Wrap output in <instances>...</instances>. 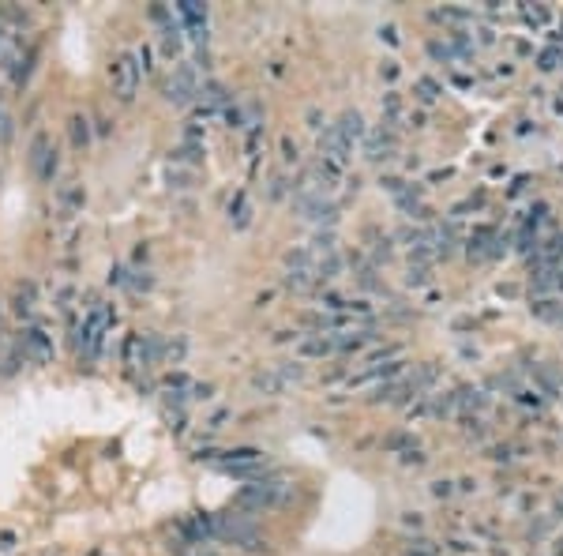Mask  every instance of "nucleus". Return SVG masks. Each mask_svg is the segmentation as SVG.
<instances>
[{
    "instance_id": "obj_19",
    "label": "nucleus",
    "mask_w": 563,
    "mask_h": 556,
    "mask_svg": "<svg viewBox=\"0 0 563 556\" xmlns=\"http://www.w3.org/2000/svg\"><path fill=\"white\" fill-rule=\"evenodd\" d=\"M522 15H526V23H533V27H541V23H549V8H522Z\"/></svg>"
},
{
    "instance_id": "obj_22",
    "label": "nucleus",
    "mask_w": 563,
    "mask_h": 556,
    "mask_svg": "<svg viewBox=\"0 0 563 556\" xmlns=\"http://www.w3.org/2000/svg\"><path fill=\"white\" fill-rule=\"evenodd\" d=\"M398 556H417V552H398Z\"/></svg>"
},
{
    "instance_id": "obj_10",
    "label": "nucleus",
    "mask_w": 563,
    "mask_h": 556,
    "mask_svg": "<svg viewBox=\"0 0 563 556\" xmlns=\"http://www.w3.org/2000/svg\"><path fill=\"white\" fill-rule=\"evenodd\" d=\"M57 199H61V207H64V211H83V204H87V192H83V185H80V181H68V185H61V188H57Z\"/></svg>"
},
{
    "instance_id": "obj_21",
    "label": "nucleus",
    "mask_w": 563,
    "mask_h": 556,
    "mask_svg": "<svg viewBox=\"0 0 563 556\" xmlns=\"http://www.w3.org/2000/svg\"><path fill=\"white\" fill-rule=\"evenodd\" d=\"M225 417H229V414H225V410H222V414H215V417H211V421H207V428H222V421H225Z\"/></svg>"
},
{
    "instance_id": "obj_1",
    "label": "nucleus",
    "mask_w": 563,
    "mask_h": 556,
    "mask_svg": "<svg viewBox=\"0 0 563 556\" xmlns=\"http://www.w3.org/2000/svg\"><path fill=\"white\" fill-rule=\"evenodd\" d=\"M113 323H117L113 305H94L87 312V320L80 327V339H75V346H80V353H83L87 361H94L98 353H101V342H106V331H110Z\"/></svg>"
},
{
    "instance_id": "obj_16",
    "label": "nucleus",
    "mask_w": 563,
    "mask_h": 556,
    "mask_svg": "<svg viewBox=\"0 0 563 556\" xmlns=\"http://www.w3.org/2000/svg\"><path fill=\"white\" fill-rule=\"evenodd\" d=\"M229 218H234V225H237V230H244V225L252 222V207H248L244 192H237V199H234V204H229Z\"/></svg>"
},
{
    "instance_id": "obj_9",
    "label": "nucleus",
    "mask_w": 563,
    "mask_h": 556,
    "mask_svg": "<svg viewBox=\"0 0 563 556\" xmlns=\"http://www.w3.org/2000/svg\"><path fill=\"white\" fill-rule=\"evenodd\" d=\"M335 350H342V339H335V335H312V339L301 342V358H327V353H335Z\"/></svg>"
},
{
    "instance_id": "obj_15",
    "label": "nucleus",
    "mask_w": 563,
    "mask_h": 556,
    "mask_svg": "<svg viewBox=\"0 0 563 556\" xmlns=\"http://www.w3.org/2000/svg\"><path fill=\"white\" fill-rule=\"evenodd\" d=\"M335 129L353 143V139H361V136H365V120H361V113H342V120L335 124Z\"/></svg>"
},
{
    "instance_id": "obj_4",
    "label": "nucleus",
    "mask_w": 563,
    "mask_h": 556,
    "mask_svg": "<svg viewBox=\"0 0 563 556\" xmlns=\"http://www.w3.org/2000/svg\"><path fill=\"white\" fill-rule=\"evenodd\" d=\"M27 162H31V169L38 173V181H42V185H53L61 158H57V147H53V139H49L45 132H38V136L31 139V155H27Z\"/></svg>"
},
{
    "instance_id": "obj_17",
    "label": "nucleus",
    "mask_w": 563,
    "mask_h": 556,
    "mask_svg": "<svg viewBox=\"0 0 563 556\" xmlns=\"http://www.w3.org/2000/svg\"><path fill=\"white\" fill-rule=\"evenodd\" d=\"M177 53H181V27L169 23L166 27V57H177Z\"/></svg>"
},
{
    "instance_id": "obj_20",
    "label": "nucleus",
    "mask_w": 563,
    "mask_h": 556,
    "mask_svg": "<svg viewBox=\"0 0 563 556\" xmlns=\"http://www.w3.org/2000/svg\"><path fill=\"white\" fill-rule=\"evenodd\" d=\"M559 61V49H545V57H541V68H556Z\"/></svg>"
},
{
    "instance_id": "obj_3",
    "label": "nucleus",
    "mask_w": 563,
    "mask_h": 556,
    "mask_svg": "<svg viewBox=\"0 0 563 556\" xmlns=\"http://www.w3.org/2000/svg\"><path fill=\"white\" fill-rule=\"evenodd\" d=\"M110 87H113V94L120 98V102H132V98H136V91H139V61L132 53L113 57V64H110Z\"/></svg>"
},
{
    "instance_id": "obj_14",
    "label": "nucleus",
    "mask_w": 563,
    "mask_h": 556,
    "mask_svg": "<svg viewBox=\"0 0 563 556\" xmlns=\"http://www.w3.org/2000/svg\"><path fill=\"white\" fill-rule=\"evenodd\" d=\"M68 136H72V147H75V150H87V143H91V124H87L83 113H75V117L68 120Z\"/></svg>"
},
{
    "instance_id": "obj_2",
    "label": "nucleus",
    "mask_w": 563,
    "mask_h": 556,
    "mask_svg": "<svg viewBox=\"0 0 563 556\" xmlns=\"http://www.w3.org/2000/svg\"><path fill=\"white\" fill-rule=\"evenodd\" d=\"M286 496H290V485L278 482V477H267V482H255L237 496V508L241 512H271V508H282Z\"/></svg>"
},
{
    "instance_id": "obj_8",
    "label": "nucleus",
    "mask_w": 563,
    "mask_h": 556,
    "mask_svg": "<svg viewBox=\"0 0 563 556\" xmlns=\"http://www.w3.org/2000/svg\"><path fill=\"white\" fill-rule=\"evenodd\" d=\"M177 15H181L188 27L196 31V38H207V8L196 5V0H185V5H177Z\"/></svg>"
},
{
    "instance_id": "obj_5",
    "label": "nucleus",
    "mask_w": 563,
    "mask_h": 556,
    "mask_svg": "<svg viewBox=\"0 0 563 556\" xmlns=\"http://www.w3.org/2000/svg\"><path fill=\"white\" fill-rule=\"evenodd\" d=\"M301 376H304V369L290 361V365H282V369H267V372H255V376H252V384L260 388L263 395H282V391H286L290 384H297Z\"/></svg>"
},
{
    "instance_id": "obj_7",
    "label": "nucleus",
    "mask_w": 563,
    "mask_h": 556,
    "mask_svg": "<svg viewBox=\"0 0 563 556\" xmlns=\"http://www.w3.org/2000/svg\"><path fill=\"white\" fill-rule=\"evenodd\" d=\"M19 346H23V358L34 361V365L53 361V339H49L42 327H27V331H23V339H19Z\"/></svg>"
},
{
    "instance_id": "obj_18",
    "label": "nucleus",
    "mask_w": 563,
    "mask_h": 556,
    "mask_svg": "<svg viewBox=\"0 0 563 556\" xmlns=\"http://www.w3.org/2000/svg\"><path fill=\"white\" fill-rule=\"evenodd\" d=\"M417 98H421V102H436V98H440V87L432 83V80H417Z\"/></svg>"
},
{
    "instance_id": "obj_13",
    "label": "nucleus",
    "mask_w": 563,
    "mask_h": 556,
    "mask_svg": "<svg viewBox=\"0 0 563 556\" xmlns=\"http://www.w3.org/2000/svg\"><path fill=\"white\" fill-rule=\"evenodd\" d=\"M398 361H387V365H372V369H365V372H357V376H349V384L353 388H361V384H372V380H379V376H398Z\"/></svg>"
},
{
    "instance_id": "obj_11",
    "label": "nucleus",
    "mask_w": 563,
    "mask_h": 556,
    "mask_svg": "<svg viewBox=\"0 0 563 556\" xmlns=\"http://www.w3.org/2000/svg\"><path fill=\"white\" fill-rule=\"evenodd\" d=\"M12 309H15V316H19V320H31V316H34V283H23V286H15Z\"/></svg>"
},
{
    "instance_id": "obj_6",
    "label": "nucleus",
    "mask_w": 563,
    "mask_h": 556,
    "mask_svg": "<svg viewBox=\"0 0 563 556\" xmlns=\"http://www.w3.org/2000/svg\"><path fill=\"white\" fill-rule=\"evenodd\" d=\"M166 102H173V106H188L192 102V98L199 94V83H196V72L188 68V64H181V68H177L173 75H169V80H166Z\"/></svg>"
},
{
    "instance_id": "obj_12",
    "label": "nucleus",
    "mask_w": 563,
    "mask_h": 556,
    "mask_svg": "<svg viewBox=\"0 0 563 556\" xmlns=\"http://www.w3.org/2000/svg\"><path fill=\"white\" fill-rule=\"evenodd\" d=\"M391 150H395V136L391 132H372L368 136V158L372 162H379V158H391Z\"/></svg>"
}]
</instances>
